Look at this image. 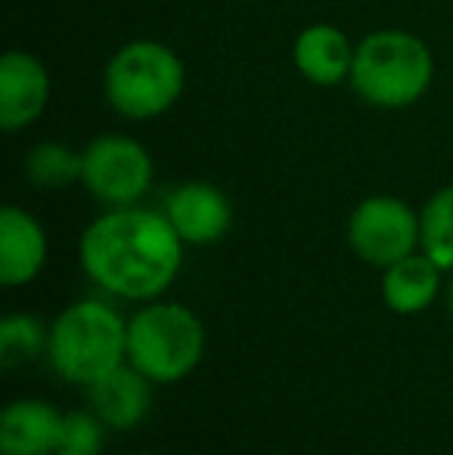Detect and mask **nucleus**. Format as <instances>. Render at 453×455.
<instances>
[{
  "label": "nucleus",
  "instance_id": "nucleus-1",
  "mask_svg": "<svg viewBox=\"0 0 453 455\" xmlns=\"http://www.w3.org/2000/svg\"><path fill=\"white\" fill-rule=\"evenodd\" d=\"M183 239L165 214L115 208L81 235V264L100 288L127 300H152L174 282Z\"/></svg>",
  "mask_w": 453,
  "mask_h": 455
},
{
  "label": "nucleus",
  "instance_id": "nucleus-2",
  "mask_svg": "<svg viewBox=\"0 0 453 455\" xmlns=\"http://www.w3.org/2000/svg\"><path fill=\"white\" fill-rule=\"evenodd\" d=\"M435 62L423 37L400 28L373 31L354 50L351 87L376 108H407L432 84Z\"/></svg>",
  "mask_w": 453,
  "mask_h": 455
},
{
  "label": "nucleus",
  "instance_id": "nucleus-3",
  "mask_svg": "<svg viewBox=\"0 0 453 455\" xmlns=\"http://www.w3.org/2000/svg\"><path fill=\"white\" fill-rule=\"evenodd\" d=\"M50 363L66 381L91 387L125 363L127 325L109 304L78 300L56 316L47 338Z\"/></svg>",
  "mask_w": 453,
  "mask_h": 455
},
{
  "label": "nucleus",
  "instance_id": "nucleus-4",
  "mask_svg": "<svg viewBox=\"0 0 453 455\" xmlns=\"http://www.w3.org/2000/svg\"><path fill=\"white\" fill-rule=\"evenodd\" d=\"M183 62L158 41L125 44L109 60L103 91L109 106L131 121L158 118L183 93Z\"/></svg>",
  "mask_w": 453,
  "mask_h": 455
},
{
  "label": "nucleus",
  "instance_id": "nucleus-5",
  "mask_svg": "<svg viewBox=\"0 0 453 455\" xmlns=\"http://www.w3.org/2000/svg\"><path fill=\"white\" fill-rule=\"evenodd\" d=\"M206 354V329L183 304H150L127 323V363L150 381H181Z\"/></svg>",
  "mask_w": 453,
  "mask_h": 455
},
{
  "label": "nucleus",
  "instance_id": "nucleus-6",
  "mask_svg": "<svg viewBox=\"0 0 453 455\" xmlns=\"http://www.w3.org/2000/svg\"><path fill=\"white\" fill-rule=\"evenodd\" d=\"M419 239V214L394 196L363 198L348 220V242L357 258L382 270L417 254Z\"/></svg>",
  "mask_w": 453,
  "mask_h": 455
},
{
  "label": "nucleus",
  "instance_id": "nucleus-7",
  "mask_svg": "<svg viewBox=\"0 0 453 455\" xmlns=\"http://www.w3.org/2000/svg\"><path fill=\"white\" fill-rule=\"evenodd\" d=\"M81 183L93 198L112 208H131L152 183V158L143 143L131 137H100L81 152Z\"/></svg>",
  "mask_w": 453,
  "mask_h": 455
},
{
  "label": "nucleus",
  "instance_id": "nucleus-8",
  "mask_svg": "<svg viewBox=\"0 0 453 455\" xmlns=\"http://www.w3.org/2000/svg\"><path fill=\"white\" fill-rule=\"evenodd\" d=\"M50 100V72L44 62L22 50L0 60V127L16 133L37 121Z\"/></svg>",
  "mask_w": 453,
  "mask_h": 455
},
{
  "label": "nucleus",
  "instance_id": "nucleus-9",
  "mask_svg": "<svg viewBox=\"0 0 453 455\" xmlns=\"http://www.w3.org/2000/svg\"><path fill=\"white\" fill-rule=\"evenodd\" d=\"M165 217L174 223L183 242L190 245H212L230 229L233 211L227 196L212 183H183L168 196Z\"/></svg>",
  "mask_w": 453,
  "mask_h": 455
},
{
  "label": "nucleus",
  "instance_id": "nucleus-10",
  "mask_svg": "<svg viewBox=\"0 0 453 455\" xmlns=\"http://www.w3.org/2000/svg\"><path fill=\"white\" fill-rule=\"evenodd\" d=\"M91 396V409L103 425L115 427V431H127L137 427L140 421L150 415L152 406V390L150 378L133 365L121 363L118 369H112L109 375H103L100 381H93L87 387Z\"/></svg>",
  "mask_w": 453,
  "mask_h": 455
},
{
  "label": "nucleus",
  "instance_id": "nucleus-11",
  "mask_svg": "<svg viewBox=\"0 0 453 455\" xmlns=\"http://www.w3.org/2000/svg\"><path fill=\"white\" fill-rule=\"evenodd\" d=\"M47 260V235L28 211L6 204L0 211V282L25 285Z\"/></svg>",
  "mask_w": 453,
  "mask_h": 455
},
{
  "label": "nucleus",
  "instance_id": "nucleus-12",
  "mask_svg": "<svg viewBox=\"0 0 453 455\" xmlns=\"http://www.w3.org/2000/svg\"><path fill=\"white\" fill-rule=\"evenodd\" d=\"M62 437V415L44 400H16L0 415L4 455H56Z\"/></svg>",
  "mask_w": 453,
  "mask_h": 455
},
{
  "label": "nucleus",
  "instance_id": "nucleus-13",
  "mask_svg": "<svg viewBox=\"0 0 453 455\" xmlns=\"http://www.w3.org/2000/svg\"><path fill=\"white\" fill-rule=\"evenodd\" d=\"M354 44L336 25H308L295 37L292 62L317 87H336L351 75L354 66Z\"/></svg>",
  "mask_w": 453,
  "mask_h": 455
},
{
  "label": "nucleus",
  "instance_id": "nucleus-14",
  "mask_svg": "<svg viewBox=\"0 0 453 455\" xmlns=\"http://www.w3.org/2000/svg\"><path fill=\"white\" fill-rule=\"evenodd\" d=\"M441 288V267L429 254H410L385 270L382 294L394 313H419L435 300Z\"/></svg>",
  "mask_w": 453,
  "mask_h": 455
},
{
  "label": "nucleus",
  "instance_id": "nucleus-15",
  "mask_svg": "<svg viewBox=\"0 0 453 455\" xmlns=\"http://www.w3.org/2000/svg\"><path fill=\"white\" fill-rule=\"evenodd\" d=\"M419 229H423V251L435 260L441 270H453V186L438 189L425 202L419 214Z\"/></svg>",
  "mask_w": 453,
  "mask_h": 455
},
{
  "label": "nucleus",
  "instance_id": "nucleus-16",
  "mask_svg": "<svg viewBox=\"0 0 453 455\" xmlns=\"http://www.w3.org/2000/svg\"><path fill=\"white\" fill-rule=\"evenodd\" d=\"M81 156L62 143H37L25 158V174L41 189H62V186L81 180Z\"/></svg>",
  "mask_w": 453,
  "mask_h": 455
},
{
  "label": "nucleus",
  "instance_id": "nucleus-17",
  "mask_svg": "<svg viewBox=\"0 0 453 455\" xmlns=\"http://www.w3.org/2000/svg\"><path fill=\"white\" fill-rule=\"evenodd\" d=\"M44 344H47V335L35 316L16 313V316H6L0 323V360L6 369L31 363L44 350Z\"/></svg>",
  "mask_w": 453,
  "mask_h": 455
},
{
  "label": "nucleus",
  "instance_id": "nucleus-18",
  "mask_svg": "<svg viewBox=\"0 0 453 455\" xmlns=\"http://www.w3.org/2000/svg\"><path fill=\"white\" fill-rule=\"evenodd\" d=\"M103 450V427L91 412H69L62 415V437L60 455H100Z\"/></svg>",
  "mask_w": 453,
  "mask_h": 455
},
{
  "label": "nucleus",
  "instance_id": "nucleus-19",
  "mask_svg": "<svg viewBox=\"0 0 453 455\" xmlns=\"http://www.w3.org/2000/svg\"><path fill=\"white\" fill-rule=\"evenodd\" d=\"M448 304H450V313H453V279H450V288H448Z\"/></svg>",
  "mask_w": 453,
  "mask_h": 455
},
{
  "label": "nucleus",
  "instance_id": "nucleus-20",
  "mask_svg": "<svg viewBox=\"0 0 453 455\" xmlns=\"http://www.w3.org/2000/svg\"><path fill=\"white\" fill-rule=\"evenodd\" d=\"M137 455H150V452H137Z\"/></svg>",
  "mask_w": 453,
  "mask_h": 455
},
{
  "label": "nucleus",
  "instance_id": "nucleus-21",
  "mask_svg": "<svg viewBox=\"0 0 453 455\" xmlns=\"http://www.w3.org/2000/svg\"><path fill=\"white\" fill-rule=\"evenodd\" d=\"M56 455H60V452H56Z\"/></svg>",
  "mask_w": 453,
  "mask_h": 455
}]
</instances>
